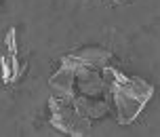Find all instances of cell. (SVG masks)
<instances>
[{
    "mask_svg": "<svg viewBox=\"0 0 160 137\" xmlns=\"http://www.w3.org/2000/svg\"><path fill=\"white\" fill-rule=\"evenodd\" d=\"M101 76H103V87H105L103 95L112 99L114 110H116V120L120 124L135 122L137 116L148 105V101L152 99L154 87L141 78L118 72L112 65H103Z\"/></svg>",
    "mask_w": 160,
    "mask_h": 137,
    "instance_id": "1",
    "label": "cell"
},
{
    "mask_svg": "<svg viewBox=\"0 0 160 137\" xmlns=\"http://www.w3.org/2000/svg\"><path fill=\"white\" fill-rule=\"evenodd\" d=\"M51 124L59 129L61 133L74 137H82L91 131V120L82 118L76 110L72 108L70 99H59V97H51Z\"/></svg>",
    "mask_w": 160,
    "mask_h": 137,
    "instance_id": "2",
    "label": "cell"
},
{
    "mask_svg": "<svg viewBox=\"0 0 160 137\" xmlns=\"http://www.w3.org/2000/svg\"><path fill=\"white\" fill-rule=\"evenodd\" d=\"M110 51H105L101 47H84L80 51H74L70 55H65L61 59V63L72 65L74 70L76 68H95V70H101L103 65L110 63Z\"/></svg>",
    "mask_w": 160,
    "mask_h": 137,
    "instance_id": "3",
    "label": "cell"
},
{
    "mask_svg": "<svg viewBox=\"0 0 160 137\" xmlns=\"http://www.w3.org/2000/svg\"><path fill=\"white\" fill-rule=\"evenodd\" d=\"M74 87L80 95L87 97H101L103 95V76L95 68H76L74 70Z\"/></svg>",
    "mask_w": 160,
    "mask_h": 137,
    "instance_id": "4",
    "label": "cell"
},
{
    "mask_svg": "<svg viewBox=\"0 0 160 137\" xmlns=\"http://www.w3.org/2000/svg\"><path fill=\"white\" fill-rule=\"evenodd\" d=\"M48 87L53 91V97L72 99L74 91H76V87H74V68L68 63H61V68L48 78Z\"/></svg>",
    "mask_w": 160,
    "mask_h": 137,
    "instance_id": "5",
    "label": "cell"
},
{
    "mask_svg": "<svg viewBox=\"0 0 160 137\" xmlns=\"http://www.w3.org/2000/svg\"><path fill=\"white\" fill-rule=\"evenodd\" d=\"M70 104L76 112L82 116V118H88V120H93V118H103L108 116L110 112V105L105 104L103 99H97V97H87V95H74L70 99Z\"/></svg>",
    "mask_w": 160,
    "mask_h": 137,
    "instance_id": "6",
    "label": "cell"
},
{
    "mask_svg": "<svg viewBox=\"0 0 160 137\" xmlns=\"http://www.w3.org/2000/svg\"><path fill=\"white\" fill-rule=\"evenodd\" d=\"M19 74V63L13 53H8V57H2V78L4 82H13Z\"/></svg>",
    "mask_w": 160,
    "mask_h": 137,
    "instance_id": "7",
    "label": "cell"
},
{
    "mask_svg": "<svg viewBox=\"0 0 160 137\" xmlns=\"http://www.w3.org/2000/svg\"><path fill=\"white\" fill-rule=\"evenodd\" d=\"M7 47H8V53H13V55H15V48H17L15 30H8V34H7Z\"/></svg>",
    "mask_w": 160,
    "mask_h": 137,
    "instance_id": "8",
    "label": "cell"
},
{
    "mask_svg": "<svg viewBox=\"0 0 160 137\" xmlns=\"http://www.w3.org/2000/svg\"><path fill=\"white\" fill-rule=\"evenodd\" d=\"M114 4H120V2H128V0H112Z\"/></svg>",
    "mask_w": 160,
    "mask_h": 137,
    "instance_id": "9",
    "label": "cell"
}]
</instances>
